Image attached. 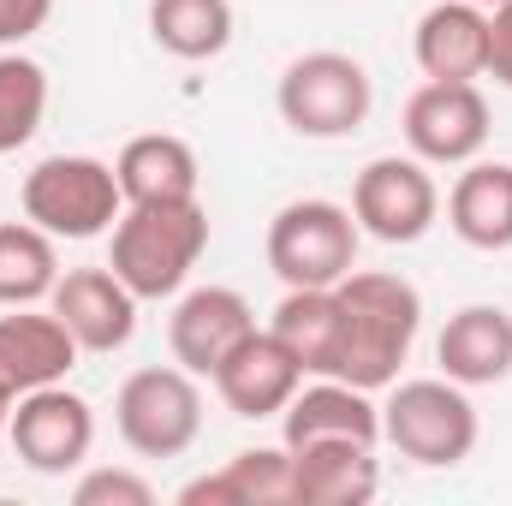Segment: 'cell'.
<instances>
[{
  "instance_id": "obj_8",
  "label": "cell",
  "mask_w": 512,
  "mask_h": 506,
  "mask_svg": "<svg viewBox=\"0 0 512 506\" xmlns=\"http://www.w3.org/2000/svg\"><path fill=\"white\" fill-rule=\"evenodd\" d=\"M12 453L36 471V477H66L90 459L96 447V411L84 393H72L66 381L18 393L12 399V423H6Z\"/></svg>"
},
{
  "instance_id": "obj_1",
  "label": "cell",
  "mask_w": 512,
  "mask_h": 506,
  "mask_svg": "<svg viewBox=\"0 0 512 506\" xmlns=\"http://www.w3.org/2000/svg\"><path fill=\"white\" fill-rule=\"evenodd\" d=\"M340 352H334V376L352 387L382 393L399 381V364L417 346L423 328V298L405 274L382 268H352L340 286Z\"/></svg>"
},
{
  "instance_id": "obj_26",
  "label": "cell",
  "mask_w": 512,
  "mask_h": 506,
  "mask_svg": "<svg viewBox=\"0 0 512 506\" xmlns=\"http://www.w3.org/2000/svg\"><path fill=\"white\" fill-rule=\"evenodd\" d=\"M72 501L78 506H155V489H149V477H137V471L102 465V471H84V477H78Z\"/></svg>"
},
{
  "instance_id": "obj_23",
  "label": "cell",
  "mask_w": 512,
  "mask_h": 506,
  "mask_svg": "<svg viewBox=\"0 0 512 506\" xmlns=\"http://www.w3.org/2000/svg\"><path fill=\"white\" fill-rule=\"evenodd\" d=\"M149 36L173 60H215L233 42V0H149Z\"/></svg>"
},
{
  "instance_id": "obj_12",
  "label": "cell",
  "mask_w": 512,
  "mask_h": 506,
  "mask_svg": "<svg viewBox=\"0 0 512 506\" xmlns=\"http://www.w3.org/2000/svg\"><path fill=\"white\" fill-rule=\"evenodd\" d=\"M256 328V310L245 292L233 286H197L173 304L167 316V346H173V364L191 370V376H215L221 358Z\"/></svg>"
},
{
  "instance_id": "obj_25",
  "label": "cell",
  "mask_w": 512,
  "mask_h": 506,
  "mask_svg": "<svg viewBox=\"0 0 512 506\" xmlns=\"http://www.w3.org/2000/svg\"><path fill=\"white\" fill-rule=\"evenodd\" d=\"M42 114H48V72L30 54L6 48L0 54V155L24 149L42 131Z\"/></svg>"
},
{
  "instance_id": "obj_16",
  "label": "cell",
  "mask_w": 512,
  "mask_h": 506,
  "mask_svg": "<svg viewBox=\"0 0 512 506\" xmlns=\"http://www.w3.org/2000/svg\"><path fill=\"white\" fill-rule=\"evenodd\" d=\"M411 54L423 66V78H441V84L489 78V6H477V0H435L417 18Z\"/></svg>"
},
{
  "instance_id": "obj_20",
  "label": "cell",
  "mask_w": 512,
  "mask_h": 506,
  "mask_svg": "<svg viewBox=\"0 0 512 506\" xmlns=\"http://www.w3.org/2000/svg\"><path fill=\"white\" fill-rule=\"evenodd\" d=\"M179 506H292V447H245L179 489Z\"/></svg>"
},
{
  "instance_id": "obj_4",
  "label": "cell",
  "mask_w": 512,
  "mask_h": 506,
  "mask_svg": "<svg viewBox=\"0 0 512 506\" xmlns=\"http://www.w3.org/2000/svg\"><path fill=\"white\" fill-rule=\"evenodd\" d=\"M24 221H36L54 239H96L114 233V221L126 215V191L114 179L108 161L96 155H48L24 173Z\"/></svg>"
},
{
  "instance_id": "obj_27",
  "label": "cell",
  "mask_w": 512,
  "mask_h": 506,
  "mask_svg": "<svg viewBox=\"0 0 512 506\" xmlns=\"http://www.w3.org/2000/svg\"><path fill=\"white\" fill-rule=\"evenodd\" d=\"M48 12H54V0H0V48L30 42L48 24Z\"/></svg>"
},
{
  "instance_id": "obj_2",
  "label": "cell",
  "mask_w": 512,
  "mask_h": 506,
  "mask_svg": "<svg viewBox=\"0 0 512 506\" xmlns=\"http://www.w3.org/2000/svg\"><path fill=\"white\" fill-rule=\"evenodd\" d=\"M203 251H209V209L197 197H185V203H126V215L114 221L108 268L143 304V298L185 292Z\"/></svg>"
},
{
  "instance_id": "obj_14",
  "label": "cell",
  "mask_w": 512,
  "mask_h": 506,
  "mask_svg": "<svg viewBox=\"0 0 512 506\" xmlns=\"http://www.w3.org/2000/svg\"><path fill=\"white\" fill-rule=\"evenodd\" d=\"M72 364H78V340L66 334L54 310L18 304L12 316H0V393L6 399L66 381Z\"/></svg>"
},
{
  "instance_id": "obj_15",
  "label": "cell",
  "mask_w": 512,
  "mask_h": 506,
  "mask_svg": "<svg viewBox=\"0 0 512 506\" xmlns=\"http://www.w3.org/2000/svg\"><path fill=\"white\" fill-rule=\"evenodd\" d=\"M280 441L286 447H310V441H382V405L370 399V387H352L340 376H322L316 387H298L280 411Z\"/></svg>"
},
{
  "instance_id": "obj_24",
  "label": "cell",
  "mask_w": 512,
  "mask_h": 506,
  "mask_svg": "<svg viewBox=\"0 0 512 506\" xmlns=\"http://www.w3.org/2000/svg\"><path fill=\"white\" fill-rule=\"evenodd\" d=\"M60 280V256L54 233H42L36 221H0V304H42Z\"/></svg>"
},
{
  "instance_id": "obj_13",
  "label": "cell",
  "mask_w": 512,
  "mask_h": 506,
  "mask_svg": "<svg viewBox=\"0 0 512 506\" xmlns=\"http://www.w3.org/2000/svg\"><path fill=\"white\" fill-rule=\"evenodd\" d=\"M215 393H221V405L233 411V417H280L286 411V399L304 387V364L268 334V328H251L227 358H221V370H215Z\"/></svg>"
},
{
  "instance_id": "obj_6",
  "label": "cell",
  "mask_w": 512,
  "mask_h": 506,
  "mask_svg": "<svg viewBox=\"0 0 512 506\" xmlns=\"http://www.w3.org/2000/svg\"><path fill=\"white\" fill-rule=\"evenodd\" d=\"M358 215L346 203L328 197H298L268 221V268L280 274V286H340L358 268Z\"/></svg>"
},
{
  "instance_id": "obj_19",
  "label": "cell",
  "mask_w": 512,
  "mask_h": 506,
  "mask_svg": "<svg viewBox=\"0 0 512 506\" xmlns=\"http://www.w3.org/2000/svg\"><path fill=\"white\" fill-rule=\"evenodd\" d=\"M447 227L471 251H512V161H465L447 191Z\"/></svg>"
},
{
  "instance_id": "obj_28",
  "label": "cell",
  "mask_w": 512,
  "mask_h": 506,
  "mask_svg": "<svg viewBox=\"0 0 512 506\" xmlns=\"http://www.w3.org/2000/svg\"><path fill=\"white\" fill-rule=\"evenodd\" d=\"M489 78L512 90V0L489 6Z\"/></svg>"
},
{
  "instance_id": "obj_18",
  "label": "cell",
  "mask_w": 512,
  "mask_h": 506,
  "mask_svg": "<svg viewBox=\"0 0 512 506\" xmlns=\"http://www.w3.org/2000/svg\"><path fill=\"white\" fill-rule=\"evenodd\" d=\"M382 489L376 447L364 441H310L292 447V506H364Z\"/></svg>"
},
{
  "instance_id": "obj_21",
  "label": "cell",
  "mask_w": 512,
  "mask_h": 506,
  "mask_svg": "<svg viewBox=\"0 0 512 506\" xmlns=\"http://www.w3.org/2000/svg\"><path fill=\"white\" fill-rule=\"evenodd\" d=\"M114 179L126 191V203H185L197 197V149L173 131H143L131 137L114 161Z\"/></svg>"
},
{
  "instance_id": "obj_5",
  "label": "cell",
  "mask_w": 512,
  "mask_h": 506,
  "mask_svg": "<svg viewBox=\"0 0 512 506\" xmlns=\"http://www.w3.org/2000/svg\"><path fill=\"white\" fill-rule=\"evenodd\" d=\"M274 108L298 137H352L376 108V84L364 72V60L340 54V48H316L298 54L280 84H274Z\"/></svg>"
},
{
  "instance_id": "obj_22",
  "label": "cell",
  "mask_w": 512,
  "mask_h": 506,
  "mask_svg": "<svg viewBox=\"0 0 512 506\" xmlns=\"http://www.w3.org/2000/svg\"><path fill=\"white\" fill-rule=\"evenodd\" d=\"M268 334L304 364V376H334V352H340V292L334 286H286Z\"/></svg>"
},
{
  "instance_id": "obj_17",
  "label": "cell",
  "mask_w": 512,
  "mask_h": 506,
  "mask_svg": "<svg viewBox=\"0 0 512 506\" xmlns=\"http://www.w3.org/2000/svg\"><path fill=\"white\" fill-rule=\"evenodd\" d=\"M435 364L441 376L459 387H495L512 376V316L501 304H465L447 316L441 340H435Z\"/></svg>"
},
{
  "instance_id": "obj_9",
  "label": "cell",
  "mask_w": 512,
  "mask_h": 506,
  "mask_svg": "<svg viewBox=\"0 0 512 506\" xmlns=\"http://www.w3.org/2000/svg\"><path fill=\"white\" fill-rule=\"evenodd\" d=\"M352 215L382 245H417L435 227V215H441V191L429 179V161H417V155H376L352 179Z\"/></svg>"
},
{
  "instance_id": "obj_7",
  "label": "cell",
  "mask_w": 512,
  "mask_h": 506,
  "mask_svg": "<svg viewBox=\"0 0 512 506\" xmlns=\"http://www.w3.org/2000/svg\"><path fill=\"white\" fill-rule=\"evenodd\" d=\"M114 423L137 459H179L203 435V393L197 376L179 364H149L131 370L114 393Z\"/></svg>"
},
{
  "instance_id": "obj_30",
  "label": "cell",
  "mask_w": 512,
  "mask_h": 506,
  "mask_svg": "<svg viewBox=\"0 0 512 506\" xmlns=\"http://www.w3.org/2000/svg\"><path fill=\"white\" fill-rule=\"evenodd\" d=\"M477 6H501V0H477Z\"/></svg>"
},
{
  "instance_id": "obj_10",
  "label": "cell",
  "mask_w": 512,
  "mask_h": 506,
  "mask_svg": "<svg viewBox=\"0 0 512 506\" xmlns=\"http://www.w3.org/2000/svg\"><path fill=\"white\" fill-rule=\"evenodd\" d=\"M405 143L429 167H465L489 143V102L477 84H441L429 78L405 102Z\"/></svg>"
},
{
  "instance_id": "obj_11",
  "label": "cell",
  "mask_w": 512,
  "mask_h": 506,
  "mask_svg": "<svg viewBox=\"0 0 512 506\" xmlns=\"http://www.w3.org/2000/svg\"><path fill=\"white\" fill-rule=\"evenodd\" d=\"M48 310L66 322L78 352H120L137 334V292L114 268H66L48 292Z\"/></svg>"
},
{
  "instance_id": "obj_3",
  "label": "cell",
  "mask_w": 512,
  "mask_h": 506,
  "mask_svg": "<svg viewBox=\"0 0 512 506\" xmlns=\"http://www.w3.org/2000/svg\"><path fill=\"white\" fill-rule=\"evenodd\" d=\"M382 441L423 471H453L477 453V405L447 376L393 381L382 405Z\"/></svg>"
},
{
  "instance_id": "obj_29",
  "label": "cell",
  "mask_w": 512,
  "mask_h": 506,
  "mask_svg": "<svg viewBox=\"0 0 512 506\" xmlns=\"http://www.w3.org/2000/svg\"><path fill=\"white\" fill-rule=\"evenodd\" d=\"M6 423H12V399L0 393V441H6Z\"/></svg>"
}]
</instances>
